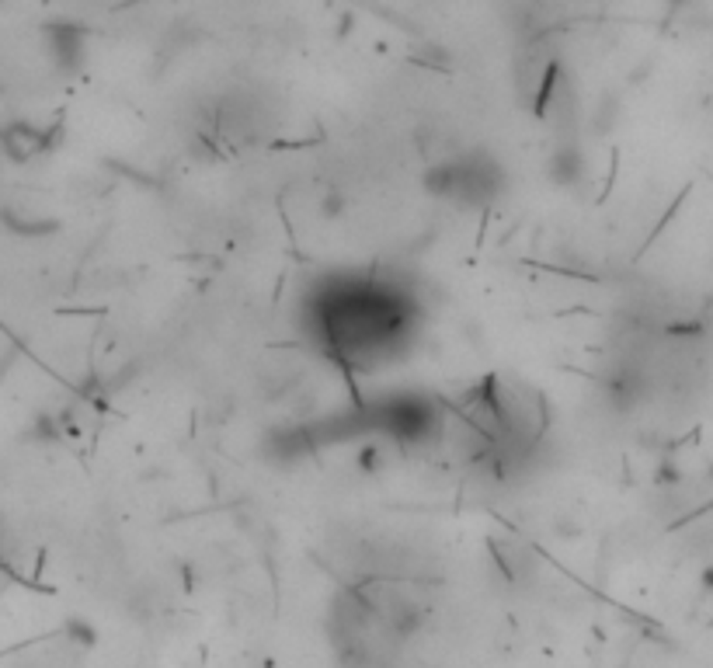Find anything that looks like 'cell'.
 Masks as SVG:
<instances>
[{
	"label": "cell",
	"instance_id": "6da1fadb",
	"mask_svg": "<svg viewBox=\"0 0 713 668\" xmlns=\"http://www.w3.org/2000/svg\"><path fill=\"white\" fill-rule=\"evenodd\" d=\"M299 331L334 366L372 373L404 359L422 331L411 282L372 268H334L307 286Z\"/></svg>",
	"mask_w": 713,
	"mask_h": 668
},
{
	"label": "cell",
	"instance_id": "7a4b0ae2",
	"mask_svg": "<svg viewBox=\"0 0 713 668\" xmlns=\"http://www.w3.org/2000/svg\"><path fill=\"white\" fill-rule=\"evenodd\" d=\"M452 418L467 428L474 463H484L491 474H515L550 425L547 401L532 387L504 376H487L467 390L452 407Z\"/></svg>",
	"mask_w": 713,
	"mask_h": 668
},
{
	"label": "cell",
	"instance_id": "3957f363",
	"mask_svg": "<svg viewBox=\"0 0 713 668\" xmlns=\"http://www.w3.org/2000/svg\"><path fill=\"white\" fill-rule=\"evenodd\" d=\"M502 164L487 154H456L450 161H439L428 171V188L439 199H450L459 206L491 202L502 191Z\"/></svg>",
	"mask_w": 713,
	"mask_h": 668
},
{
	"label": "cell",
	"instance_id": "277c9868",
	"mask_svg": "<svg viewBox=\"0 0 713 668\" xmlns=\"http://www.w3.org/2000/svg\"><path fill=\"white\" fill-rule=\"evenodd\" d=\"M46 39H49V56L63 74H77L84 63V28L74 22H56L46 25Z\"/></svg>",
	"mask_w": 713,
	"mask_h": 668
}]
</instances>
